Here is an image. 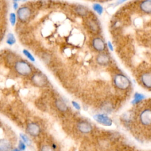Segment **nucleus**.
<instances>
[{
  "label": "nucleus",
  "instance_id": "obj_24",
  "mask_svg": "<svg viewBox=\"0 0 151 151\" xmlns=\"http://www.w3.org/2000/svg\"><path fill=\"white\" fill-rule=\"evenodd\" d=\"M26 146H25V143L22 141V140H19L18 143V149H20L21 150L23 151L25 149Z\"/></svg>",
  "mask_w": 151,
  "mask_h": 151
},
{
  "label": "nucleus",
  "instance_id": "obj_13",
  "mask_svg": "<svg viewBox=\"0 0 151 151\" xmlns=\"http://www.w3.org/2000/svg\"><path fill=\"white\" fill-rule=\"evenodd\" d=\"M11 145L10 142L5 139H1L0 142V150L1 151H10Z\"/></svg>",
  "mask_w": 151,
  "mask_h": 151
},
{
  "label": "nucleus",
  "instance_id": "obj_8",
  "mask_svg": "<svg viewBox=\"0 0 151 151\" xmlns=\"http://www.w3.org/2000/svg\"><path fill=\"white\" fill-rule=\"evenodd\" d=\"M142 84L146 88H151V72H145L140 77Z\"/></svg>",
  "mask_w": 151,
  "mask_h": 151
},
{
  "label": "nucleus",
  "instance_id": "obj_25",
  "mask_svg": "<svg viewBox=\"0 0 151 151\" xmlns=\"http://www.w3.org/2000/svg\"><path fill=\"white\" fill-rule=\"evenodd\" d=\"M71 103H72V105H73V106L76 109H77V110H80V104L77 103V102H76V101H72V102H71Z\"/></svg>",
  "mask_w": 151,
  "mask_h": 151
},
{
  "label": "nucleus",
  "instance_id": "obj_20",
  "mask_svg": "<svg viewBox=\"0 0 151 151\" xmlns=\"http://www.w3.org/2000/svg\"><path fill=\"white\" fill-rule=\"evenodd\" d=\"M22 53L29 61H31V62H35V58L34 56L28 50L26 49H24L22 50Z\"/></svg>",
  "mask_w": 151,
  "mask_h": 151
},
{
  "label": "nucleus",
  "instance_id": "obj_1",
  "mask_svg": "<svg viewBox=\"0 0 151 151\" xmlns=\"http://www.w3.org/2000/svg\"><path fill=\"white\" fill-rule=\"evenodd\" d=\"M113 83L116 88L121 90H125L129 88L131 82L129 78L125 75L118 73L113 77Z\"/></svg>",
  "mask_w": 151,
  "mask_h": 151
},
{
  "label": "nucleus",
  "instance_id": "obj_12",
  "mask_svg": "<svg viewBox=\"0 0 151 151\" xmlns=\"http://www.w3.org/2000/svg\"><path fill=\"white\" fill-rule=\"evenodd\" d=\"M77 128L78 130L83 133H88L92 130L91 125L87 122L82 121L78 123Z\"/></svg>",
  "mask_w": 151,
  "mask_h": 151
},
{
  "label": "nucleus",
  "instance_id": "obj_6",
  "mask_svg": "<svg viewBox=\"0 0 151 151\" xmlns=\"http://www.w3.org/2000/svg\"><path fill=\"white\" fill-rule=\"evenodd\" d=\"M93 119L97 122L104 126H111L113 123L112 120L109 117L104 114H96L94 115Z\"/></svg>",
  "mask_w": 151,
  "mask_h": 151
},
{
  "label": "nucleus",
  "instance_id": "obj_9",
  "mask_svg": "<svg viewBox=\"0 0 151 151\" xmlns=\"http://www.w3.org/2000/svg\"><path fill=\"white\" fill-rule=\"evenodd\" d=\"M110 57L108 54L104 52H100L96 58L97 63L101 66H105L110 63Z\"/></svg>",
  "mask_w": 151,
  "mask_h": 151
},
{
  "label": "nucleus",
  "instance_id": "obj_11",
  "mask_svg": "<svg viewBox=\"0 0 151 151\" xmlns=\"http://www.w3.org/2000/svg\"><path fill=\"white\" fill-rule=\"evenodd\" d=\"M139 8L145 14H151V0H142L139 4Z\"/></svg>",
  "mask_w": 151,
  "mask_h": 151
},
{
  "label": "nucleus",
  "instance_id": "obj_27",
  "mask_svg": "<svg viewBox=\"0 0 151 151\" xmlns=\"http://www.w3.org/2000/svg\"><path fill=\"white\" fill-rule=\"evenodd\" d=\"M12 6H13V8L14 10H18V9L19 8L18 7V4L17 3V2H15L14 1L13 2V4H12Z\"/></svg>",
  "mask_w": 151,
  "mask_h": 151
},
{
  "label": "nucleus",
  "instance_id": "obj_18",
  "mask_svg": "<svg viewBox=\"0 0 151 151\" xmlns=\"http://www.w3.org/2000/svg\"><path fill=\"white\" fill-rule=\"evenodd\" d=\"M144 99H145V96L143 94L139 93H136L134 95V98L132 101V103L133 104L138 103Z\"/></svg>",
  "mask_w": 151,
  "mask_h": 151
},
{
  "label": "nucleus",
  "instance_id": "obj_21",
  "mask_svg": "<svg viewBox=\"0 0 151 151\" xmlns=\"http://www.w3.org/2000/svg\"><path fill=\"white\" fill-rule=\"evenodd\" d=\"M17 14L14 12H11L9 14V19L10 24L12 26H14L15 25L17 22Z\"/></svg>",
  "mask_w": 151,
  "mask_h": 151
},
{
  "label": "nucleus",
  "instance_id": "obj_19",
  "mask_svg": "<svg viewBox=\"0 0 151 151\" xmlns=\"http://www.w3.org/2000/svg\"><path fill=\"white\" fill-rule=\"evenodd\" d=\"M88 25L89 27V28L93 32H97L99 30V25L97 24L95 22V21L93 20H90L88 23Z\"/></svg>",
  "mask_w": 151,
  "mask_h": 151
},
{
  "label": "nucleus",
  "instance_id": "obj_16",
  "mask_svg": "<svg viewBox=\"0 0 151 151\" xmlns=\"http://www.w3.org/2000/svg\"><path fill=\"white\" fill-rule=\"evenodd\" d=\"M92 8H93V9L94 10V11L96 12L99 15H102L104 12V8H103V6L100 4H98V3L93 4Z\"/></svg>",
  "mask_w": 151,
  "mask_h": 151
},
{
  "label": "nucleus",
  "instance_id": "obj_29",
  "mask_svg": "<svg viewBox=\"0 0 151 151\" xmlns=\"http://www.w3.org/2000/svg\"><path fill=\"white\" fill-rule=\"evenodd\" d=\"M10 151H22V150H21L19 149H15L12 150H10Z\"/></svg>",
  "mask_w": 151,
  "mask_h": 151
},
{
  "label": "nucleus",
  "instance_id": "obj_5",
  "mask_svg": "<svg viewBox=\"0 0 151 151\" xmlns=\"http://www.w3.org/2000/svg\"><path fill=\"white\" fill-rule=\"evenodd\" d=\"M31 81L35 86L38 87H42L47 84L48 80L47 77L42 73H35L31 77Z\"/></svg>",
  "mask_w": 151,
  "mask_h": 151
},
{
  "label": "nucleus",
  "instance_id": "obj_15",
  "mask_svg": "<svg viewBox=\"0 0 151 151\" xmlns=\"http://www.w3.org/2000/svg\"><path fill=\"white\" fill-rule=\"evenodd\" d=\"M55 105L58 110H59L61 111H65L67 110L68 106L65 102L62 99H57L55 101Z\"/></svg>",
  "mask_w": 151,
  "mask_h": 151
},
{
  "label": "nucleus",
  "instance_id": "obj_22",
  "mask_svg": "<svg viewBox=\"0 0 151 151\" xmlns=\"http://www.w3.org/2000/svg\"><path fill=\"white\" fill-rule=\"evenodd\" d=\"M20 137H21L22 141L27 145H29L31 143V140L29 139V138L24 133H21L20 134Z\"/></svg>",
  "mask_w": 151,
  "mask_h": 151
},
{
  "label": "nucleus",
  "instance_id": "obj_10",
  "mask_svg": "<svg viewBox=\"0 0 151 151\" xmlns=\"http://www.w3.org/2000/svg\"><path fill=\"white\" fill-rule=\"evenodd\" d=\"M28 133L32 136H38L41 132L40 126L35 123H30L28 124L27 128Z\"/></svg>",
  "mask_w": 151,
  "mask_h": 151
},
{
  "label": "nucleus",
  "instance_id": "obj_3",
  "mask_svg": "<svg viewBox=\"0 0 151 151\" xmlns=\"http://www.w3.org/2000/svg\"><path fill=\"white\" fill-rule=\"evenodd\" d=\"M140 123L145 126H151V109L146 108L141 111L139 116Z\"/></svg>",
  "mask_w": 151,
  "mask_h": 151
},
{
  "label": "nucleus",
  "instance_id": "obj_14",
  "mask_svg": "<svg viewBox=\"0 0 151 151\" xmlns=\"http://www.w3.org/2000/svg\"><path fill=\"white\" fill-rule=\"evenodd\" d=\"M76 12L81 17H86L88 12V9L82 5H78L76 7Z\"/></svg>",
  "mask_w": 151,
  "mask_h": 151
},
{
  "label": "nucleus",
  "instance_id": "obj_26",
  "mask_svg": "<svg viewBox=\"0 0 151 151\" xmlns=\"http://www.w3.org/2000/svg\"><path fill=\"white\" fill-rule=\"evenodd\" d=\"M107 46L109 50L110 51H113V50H114V47H113V44H112V43H111V41H107Z\"/></svg>",
  "mask_w": 151,
  "mask_h": 151
},
{
  "label": "nucleus",
  "instance_id": "obj_30",
  "mask_svg": "<svg viewBox=\"0 0 151 151\" xmlns=\"http://www.w3.org/2000/svg\"><path fill=\"white\" fill-rule=\"evenodd\" d=\"M23 1V0H14V1H15V2H17V1Z\"/></svg>",
  "mask_w": 151,
  "mask_h": 151
},
{
  "label": "nucleus",
  "instance_id": "obj_4",
  "mask_svg": "<svg viewBox=\"0 0 151 151\" xmlns=\"http://www.w3.org/2000/svg\"><path fill=\"white\" fill-rule=\"evenodd\" d=\"M17 15L21 22H25L31 17V11L28 6H22L19 7L17 11Z\"/></svg>",
  "mask_w": 151,
  "mask_h": 151
},
{
  "label": "nucleus",
  "instance_id": "obj_28",
  "mask_svg": "<svg viewBox=\"0 0 151 151\" xmlns=\"http://www.w3.org/2000/svg\"><path fill=\"white\" fill-rule=\"evenodd\" d=\"M127 0H117V2H116V5H120V4H123V2L127 1Z\"/></svg>",
  "mask_w": 151,
  "mask_h": 151
},
{
  "label": "nucleus",
  "instance_id": "obj_23",
  "mask_svg": "<svg viewBox=\"0 0 151 151\" xmlns=\"http://www.w3.org/2000/svg\"><path fill=\"white\" fill-rule=\"evenodd\" d=\"M41 151H55L54 148L50 145H44L41 149Z\"/></svg>",
  "mask_w": 151,
  "mask_h": 151
},
{
  "label": "nucleus",
  "instance_id": "obj_2",
  "mask_svg": "<svg viewBox=\"0 0 151 151\" xmlns=\"http://www.w3.org/2000/svg\"><path fill=\"white\" fill-rule=\"evenodd\" d=\"M14 68L16 72L21 76H27L32 73L31 66L24 60H18L15 63Z\"/></svg>",
  "mask_w": 151,
  "mask_h": 151
},
{
  "label": "nucleus",
  "instance_id": "obj_17",
  "mask_svg": "<svg viewBox=\"0 0 151 151\" xmlns=\"http://www.w3.org/2000/svg\"><path fill=\"white\" fill-rule=\"evenodd\" d=\"M6 42L9 45H13L16 42V39L12 33H8L6 38Z\"/></svg>",
  "mask_w": 151,
  "mask_h": 151
},
{
  "label": "nucleus",
  "instance_id": "obj_7",
  "mask_svg": "<svg viewBox=\"0 0 151 151\" xmlns=\"http://www.w3.org/2000/svg\"><path fill=\"white\" fill-rule=\"evenodd\" d=\"M106 45L104 40L100 37H95L92 40V46L97 52H102L105 50Z\"/></svg>",
  "mask_w": 151,
  "mask_h": 151
}]
</instances>
